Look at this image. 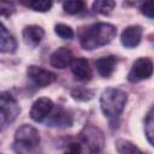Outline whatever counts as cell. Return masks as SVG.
Listing matches in <instances>:
<instances>
[{"label": "cell", "mask_w": 154, "mask_h": 154, "mask_svg": "<svg viewBox=\"0 0 154 154\" xmlns=\"http://www.w3.org/2000/svg\"><path fill=\"white\" fill-rule=\"evenodd\" d=\"M82 152V144L79 143H71L69 148L65 150L64 154H81Z\"/></svg>", "instance_id": "cell-25"}, {"label": "cell", "mask_w": 154, "mask_h": 154, "mask_svg": "<svg viewBox=\"0 0 154 154\" xmlns=\"http://www.w3.org/2000/svg\"><path fill=\"white\" fill-rule=\"evenodd\" d=\"M71 71H72L73 76L79 81H89L93 76L91 67L89 66V61L83 57L77 58L72 61Z\"/></svg>", "instance_id": "cell-11"}, {"label": "cell", "mask_w": 154, "mask_h": 154, "mask_svg": "<svg viewBox=\"0 0 154 154\" xmlns=\"http://www.w3.org/2000/svg\"><path fill=\"white\" fill-rule=\"evenodd\" d=\"M0 12L2 16H11L12 12L14 11V7H13V4L12 2H5L2 1L1 2V6H0Z\"/></svg>", "instance_id": "cell-24"}, {"label": "cell", "mask_w": 154, "mask_h": 154, "mask_svg": "<svg viewBox=\"0 0 154 154\" xmlns=\"http://www.w3.org/2000/svg\"><path fill=\"white\" fill-rule=\"evenodd\" d=\"M40 134L28 124L19 126L14 134L13 149L17 154H38Z\"/></svg>", "instance_id": "cell-3"}, {"label": "cell", "mask_w": 154, "mask_h": 154, "mask_svg": "<svg viewBox=\"0 0 154 154\" xmlns=\"http://www.w3.org/2000/svg\"><path fill=\"white\" fill-rule=\"evenodd\" d=\"M154 72V64L149 58H138L134 61L129 73L128 81L131 83H137L143 79L149 78Z\"/></svg>", "instance_id": "cell-6"}, {"label": "cell", "mask_w": 154, "mask_h": 154, "mask_svg": "<svg viewBox=\"0 0 154 154\" xmlns=\"http://www.w3.org/2000/svg\"><path fill=\"white\" fill-rule=\"evenodd\" d=\"M29 6L37 12H47L52 7V2L47 0H32L29 2Z\"/></svg>", "instance_id": "cell-22"}, {"label": "cell", "mask_w": 154, "mask_h": 154, "mask_svg": "<svg viewBox=\"0 0 154 154\" xmlns=\"http://www.w3.org/2000/svg\"><path fill=\"white\" fill-rule=\"evenodd\" d=\"M116 148H117L119 154H144L132 142L124 140V138H120L116 142Z\"/></svg>", "instance_id": "cell-16"}, {"label": "cell", "mask_w": 154, "mask_h": 154, "mask_svg": "<svg viewBox=\"0 0 154 154\" xmlns=\"http://www.w3.org/2000/svg\"><path fill=\"white\" fill-rule=\"evenodd\" d=\"M48 124L51 126H70L72 124V119L63 108H58V111H55L49 119Z\"/></svg>", "instance_id": "cell-15"}, {"label": "cell", "mask_w": 154, "mask_h": 154, "mask_svg": "<svg viewBox=\"0 0 154 154\" xmlns=\"http://www.w3.org/2000/svg\"><path fill=\"white\" fill-rule=\"evenodd\" d=\"M26 75L37 87H41V88L52 84L57 79V75L54 72H52L49 70H46L43 67L36 66V65L28 66Z\"/></svg>", "instance_id": "cell-7"}, {"label": "cell", "mask_w": 154, "mask_h": 154, "mask_svg": "<svg viewBox=\"0 0 154 154\" xmlns=\"http://www.w3.org/2000/svg\"><path fill=\"white\" fill-rule=\"evenodd\" d=\"M72 58H73L72 57V52L69 48L60 47V48L55 49L52 53V55L49 58V63H51V65L53 67L63 70V69L67 67L70 64H72V61H73Z\"/></svg>", "instance_id": "cell-10"}, {"label": "cell", "mask_w": 154, "mask_h": 154, "mask_svg": "<svg viewBox=\"0 0 154 154\" xmlns=\"http://www.w3.org/2000/svg\"><path fill=\"white\" fill-rule=\"evenodd\" d=\"M82 144L85 146L90 154H99L105 144L102 131L94 125H85L79 134Z\"/></svg>", "instance_id": "cell-4"}, {"label": "cell", "mask_w": 154, "mask_h": 154, "mask_svg": "<svg viewBox=\"0 0 154 154\" xmlns=\"http://www.w3.org/2000/svg\"><path fill=\"white\" fill-rule=\"evenodd\" d=\"M63 8L69 14H76L85 8V2L82 0H69L63 2Z\"/></svg>", "instance_id": "cell-19"}, {"label": "cell", "mask_w": 154, "mask_h": 154, "mask_svg": "<svg viewBox=\"0 0 154 154\" xmlns=\"http://www.w3.org/2000/svg\"><path fill=\"white\" fill-rule=\"evenodd\" d=\"M17 48V41L16 38L7 31L6 26L1 24L0 29V51L2 53H13Z\"/></svg>", "instance_id": "cell-14"}, {"label": "cell", "mask_w": 154, "mask_h": 154, "mask_svg": "<svg viewBox=\"0 0 154 154\" xmlns=\"http://www.w3.org/2000/svg\"><path fill=\"white\" fill-rule=\"evenodd\" d=\"M43 37H45V30L38 25H28L23 29L24 42L30 47H36L37 45H40Z\"/></svg>", "instance_id": "cell-12"}, {"label": "cell", "mask_w": 154, "mask_h": 154, "mask_svg": "<svg viewBox=\"0 0 154 154\" xmlns=\"http://www.w3.org/2000/svg\"><path fill=\"white\" fill-rule=\"evenodd\" d=\"M116 65H117V58L113 55L101 57L97 60H95V67H96L97 73L106 78L113 73Z\"/></svg>", "instance_id": "cell-13"}, {"label": "cell", "mask_w": 154, "mask_h": 154, "mask_svg": "<svg viewBox=\"0 0 154 154\" xmlns=\"http://www.w3.org/2000/svg\"><path fill=\"white\" fill-rule=\"evenodd\" d=\"M146 135L152 146H154V107L150 109L146 118Z\"/></svg>", "instance_id": "cell-20"}, {"label": "cell", "mask_w": 154, "mask_h": 154, "mask_svg": "<svg viewBox=\"0 0 154 154\" xmlns=\"http://www.w3.org/2000/svg\"><path fill=\"white\" fill-rule=\"evenodd\" d=\"M142 26L141 25H130L125 28L120 35V42L126 48L136 47L142 38Z\"/></svg>", "instance_id": "cell-9"}, {"label": "cell", "mask_w": 154, "mask_h": 154, "mask_svg": "<svg viewBox=\"0 0 154 154\" xmlns=\"http://www.w3.org/2000/svg\"><path fill=\"white\" fill-rule=\"evenodd\" d=\"M71 96L78 101H89L94 96V90L85 87H76L71 90Z\"/></svg>", "instance_id": "cell-18"}, {"label": "cell", "mask_w": 154, "mask_h": 154, "mask_svg": "<svg viewBox=\"0 0 154 154\" xmlns=\"http://www.w3.org/2000/svg\"><path fill=\"white\" fill-rule=\"evenodd\" d=\"M54 31H55V34L59 37H61L64 40H71L73 37V35H75L72 28L69 26V25H66V24H63V23L57 24L54 26Z\"/></svg>", "instance_id": "cell-21"}, {"label": "cell", "mask_w": 154, "mask_h": 154, "mask_svg": "<svg viewBox=\"0 0 154 154\" xmlns=\"http://www.w3.org/2000/svg\"><path fill=\"white\" fill-rule=\"evenodd\" d=\"M53 101L48 97H38L34 101L30 108V118L34 122H43L53 111Z\"/></svg>", "instance_id": "cell-8"}, {"label": "cell", "mask_w": 154, "mask_h": 154, "mask_svg": "<svg viewBox=\"0 0 154 154\" xmlns=\"http://www.w3.org/2000/svg\"><path fill=\"white\" fill-rule=\"evenodd\" d=\"M141 13L148 18H154V0L144 1L141 5Z\"/></svg>", "instance_id": "cell-23"}, {"label": "cell", "mask_w": 154, "mask_h": 154, "mask_svg": "<svg viewBox=\"0 0 154 154\" xmlns=\"http://www.w3.org/2000/svg\"><path fill=\"white\" fill-rule=\"evenodd\" d=\"M117 34L114 25L109 23H94L79 31V42L84 49L93 51L95 48L108 45Z\"/></svg>", "instance_id": "cell-1"}, {"label": "cell", "mask_w": 154, "mask_h": 154, "mask_svg": "<svg viewBox=\"0 0 154 154\" xmlns=\"http://www.w3.org/2000/svg\"><path fill=\"white\" fill-rule=\"evenodd\" d=\"M20 108L18 106V102L16 99L7 91L1 93L0 96V118H1V125L5 128L6 125L13 123L19 114Z\"/></svg>", "instance_id": "cell-5"}, {"label": "cell", "mask_w": 154, "mask_h": 154, "mask_svg": "<svg viewBox=\"0 0 154 154\" xmlns=\"http://www.w3.org/2000/svg\"><path fill=\"white\" fill-rule=\"evenodd\" d=\"M116 7V1L112 0H96L93 2V10L100 14H109Z\"/></svg>", "instance_id": "cell-17"}, {"label": "cell", "mask_w": 154, "mask_h": 154, "mask_svg": "<svg viewBox=\"0 0 154 154\" xmlns=\"http://www.w3.org/2000/svg\"><path fill=\"white\" fill-rule=\"evenodd\" d=\"M128 101V94L117 88H107L100 96V107L112 128L118 126V119Z\"/></svg>", "instance_id": "cell-2"}]
</instances>
